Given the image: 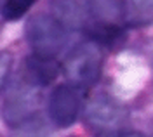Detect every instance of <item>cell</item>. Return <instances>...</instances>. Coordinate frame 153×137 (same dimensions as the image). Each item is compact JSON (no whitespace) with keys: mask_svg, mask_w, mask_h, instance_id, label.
<instances>
[{"mask_svg":"<svg viewBox=\"0 0 153 137\" xmlns=\"http://www.w3.org/2000/svg\"><path fill=\"white\" fill-rule=\"evenodd\" d=\"M101 69H103V52L101 47L92 40L75 47L63 64L65 77L75 87H91L97 82Z\"/></svg>","mask_w":153,"mask_h":137,"instance_id":"1","label":"cell"},{"mask_svg":"<svg viewBox=\"0 0 153 137\" xmlns=\"http://www.w3.org/2000/svg\"><path fill=\"white\" fill-rule=\"evenodd\" d=\"M80 96L71 85H59L49 97V116L57 127H70L78 116Z\"/></svg>","mask_w":153,"mask_h":137,"instance_id":"4","label":"cell"},{"mask_svg":"<svg viewBox=\"0 0 153 137\" xmlns=\"http://www.w3.org/2000/svg\"><path fill=\"white\" fill-rule=\"evenodd\" d=\"M37 0H5L2 7V16L7 21H16L25 16Z\"/></svg>","mask_w":153,"mask_h":137,"instance_id":"11","label":"cell"},{"mask_svg":"<svg viewBox=\"0 0 153 137\" xmlns=\"http://www.w3.org/2000/svg\"><path fill=\"white\" fill-rule=\"evenodd\" d=\"M51 7L65 28H82L89 16V0H51Z\"/></svg>","mask_w":153,"mask_h":137,"instance_id":"5","label":"cell"},{"mask_svg":"<svg viewBox=\"0 0 153 137\" xmlns=\"http://www.w3.org/2000/svg\"><path fill=\"white\" fill-rule=\"evenodd\" d=\"M26 68L33 82H37L38 85H49L59 73V66L54 61V57H45V56H31L26 61Z\"/></svg>","mask_w":153,"mask_h":137,"instance_id":"7","label":"cell"},{"mask_svg":"<svg viewBox=\"0 0 153 137\" xmlns=\"http://www.w3.org/2000/svg\"><path fill=\"white\" fill-rule=\"evenodd\" d=\"M89 37L92 42L97 45H106V47H113L117 43H120L124 40V29L118 28L115 23H96L89 28Z\"/></svg>","mask_w":153,"mask_h":137,"instance_id":"8","label":"cell"},{"mask_svg":"<svg viewBox=\"0 0 153 137\" xmlns=\"http://www.w3.org/2000/svg\"><path fill=\"white\" fill-rule=\"evenodd\" d=\"M125 118L124 109L108 96H96L85 109L87 125L96 132H113L122 125Z\"/></svg>","mask_w":153,"mask_h":137,"instance_id":"3","label":"cell"},{"mask_svg":"<svg viewBox=\"0 0 153 137\" xmlns=\"http://www.w3.org/2000/svg\"><path fill=\"white\" fill-rule=\"evenodd\" d=\"M89 9L103 23H115L124 16L122 0H89Z\"/></svg>","mask_w":153,"mask_h":137,"instance_id":"9","label":"cell"},{"mask_svg":"<svg viewBox=\"0 0 153 137\" xmlns=\"http://www.w3.org/2000/svg\"><path fill=\"white\" fill-rule=\"evenodd\" d=\"M38 99L33 90L23 88L12 94V97L5 102V109H4V116L9 123H18L21 120L31 115V111L37 108Z\"/></svg>","mask_w":153,"mask_h":137,"instance_id":"6","label":"cell"},{"mask_svg":"<svg viewBox=\"0 0 153 137\" xmlns=\"http://www.w3.org/2000/svg\"><path fill=\"white\" fill-rule=\"evenodd\" d=\"M65 29L66 28L54 16L37 14L26 24V37L35 54L54 57L65 45L66 40Z\"/></svg>","mask_w":153,"mask_h":137,"instance_id":"2","label":"cell"},{"mask_svg":"<svg viewBox=\"0 0 153 137\" xmlns=\"http://www.w3.org/2000/svg\"><path fill=\"white\" fill-rule=\"evenodd\" d=\"M129 16L134 24L153 23V0H131Z\"/></svg>","mask_w":153,"mask_h":137,"instance_id":"10","label":"cell"},{"mask_svg":"<svg viewBox=\"0 0 153 137\" xmlns=\"http://www.w3.org/2000/svg\"><path fill=\"white\" fill-rule=\"evenodd\" d=\"M118 137H144L141 132H124V134H120Z\"/></svg>","mask_w":153,"mask_h":137,"instance_id":"13","label":"cell"},{"mask_svg":"<svg viewBox=\"0 0 153 137\" xmlns=\"http://www.w3.org/2000/svg\"><path fill=\"white\" fill-rule=\"evenodd\" d=\"M10 66H12V57H10V54L2 52V54H0V92L4 90V85H5V82H7Z\"/></svg>","mask_w":153,"mask_h":137,"instance_id":"12","label":"cell"}]
</instances>
